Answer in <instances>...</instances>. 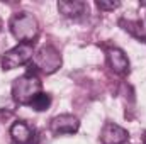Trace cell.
Instances as JSON below:
<instances>
[{
    "instance_id": "obj_1",
    "label": "cell",
    "mask_w": 146,
    "mask_h": 144,
    "mask_svg": "<svg viewBox=\"0 0 146 144\" xmlns=\"http://www.w3.org/2000/svg\"><path fill=\"white\" fill-rule=\"evenodd\" d=\"M41 80L36 73H24L12 83V98L21 105H29L31 100L41 92Z\"/></svg>"
},
{
    "instance_id": "obj_10",
    "label": "cell",
    "mask_w": 146,
    "mask_h": 144,
    "mask_svg": "<svg viewBox=\"0 0 146 144\" xmlns=\"http://www.w3.org/2000/svg\"><path fill=\"white\" fill-rule=\"evenodd\" d=\"M49 105H51V95H49V93H44V92H39L36 97L31 100V104H29V107H33L34 110H37V112L48 110Z\"/></svg>"
},
{
    "instance_id": "obj_8",
    "label": "cell",
    "mask_w": 146,
    "mask_h": 144,
    "mask_svg": "<svg viewBox=\"0 0 146 144\" xmlns=\"http://www.w3.org/2000/svg\"><path fill=\"white\" fill-rule=\"evenodd\" d=\"M107 61L109 66L119 75H126L129 71V59L126 56V53L119 48H110L107 49Z\"/></svg>"
},
{
    "instance_id": "obj_12",
    "label": "cell",
    "mask_w": 146,
    "mask_h": 144,
    "mask_svg": "<svg viewBox=\"0 0 146 144\" xmlns=\"http://www.w3.org/2000/svg\"><path fill=\"white\" fill-rule=\"evenodd\" d=\"M0 26H2V22H0Z\"/></svg>"
},
{
    "instance_id": "obj_6",
    "label": "cell",
    "mask_w": 146,
    "mask_h": 144,
    "mask_svg": "<svg viewBox=\"0 0 146 144\" xmlns=\"http://www.w3.org/2000/svg\"><path fill=\"white\" fill-rule=\"evenodd\" d=\"M129 139V132L115 122H106L100 132L102 144H124Z\"/></svg>"
},
{
    "instance_id": "obj_7",
    "label": "cell",
    "mask_w": 146,
    "mask_h": 144,
    "mask_svg": "<svg viewBox=\"0 0 146 144\" xmlns=\"http://www.w3.org/2000/svg\"><path fill=\"white\" fill-rule=\"evenodd\" d=\"M58 10L68 19H80L88 12V5L83 0H60Z\"/></svg>"
},
{
    "instance_id": "obj_3",
    "label": "cell",
    "mask_w": 146,
    "mask_h": 144,
    "mask_svg": "<svg viewBox=\"0 0 146 144\" xmlns=\"http://www.w3.org/2000/svg\"><path fill=\"white\" fill-rule=\"evenodd\" d=\"M60 66H61V54H60V51L54 46L46 44V46L39 48L36 53H34L33 66H31L34 70L29 71V73L41 71V73H44V75H51V73L58 71Z\"/></svg>"
},
{
    "instance_id": "obj_11",
    "label": "cell",
    "mask_w": 146,
    "mask_h": 144,
    "mask_svg": "<svg viewBox=\"0 0 146 144\" xmlns=\"http://www.w3.org/2000/svg\"><path fill=\"white\" fill-rule=\"evenodd\" d=\"M95 5H97L100 10L109 12V10H115L117 7H121V2H119V0H97Z\"/></svg>"
},
{
    "instance_id": "obj_9",
    "label": "cell",
    "mask_w": 146,
    "mask_h": 144,
    "mask_svg": "<svg viewBox=\"0 0 146 144\" xmlns=\"http://www.w3.org/2000/svg\"><path fill=\"white\" fill-rule=\"evenodd\" d=\"M10 136L15 144H29L33 139V129L24 120H17L10 127Z\"/></svg>"
},
{
    "instance_id": "obj_5",
    "label": "cell",
    "mask_w": 146,
    "mask_h": 144,
    "mask_svg": "<svg viewBox=\"0 0 146 144\" xmlns=\"http://www.w3.org/2000/svg\"><path fill=\"white\" fill-rule=\"evenodd\" d=\"M49 129H51V132L56 134V136L75 134V132L80 129V120H78V117H75L73 114H60V115H56V117L51 119Z\"/></svg>"
},
{
    "instance_id": "obj_2",
    "label": "cell",
    "mask_w": 146,
    "mask_h": 144,
    "mask_svg": "<svg viewBox=\"0 0 146 144\" xmlns=\"http://www.w3.org/2000/svg\"><path fill=\"white\" fill-rule=\"evenodd\" d=\"M10 32L21 42H34L39 34V24L37 19L29 12H19L10 19Z\"/></svg>"
},
{
    "instance_id": "obj_4",
    "label": "cell",
    "mask_w": 146,
    "mask_h": 144,
    "mask_svg": "<svg viewBox=\"0 0 146 144\" xmlns=\"http://www.w3.org/2000/svg\"><path fill=\"white\" fill-rule=\"evenodd\" d=\"M34 58V44L33 42H19L12 49H9L2 56V68L14 70L22 65H27Z\"/></svg>"
}]
</instances>
